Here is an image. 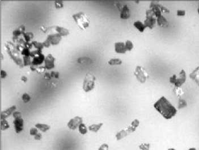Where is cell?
Listing matches in <instances>:
<instances>
[{
  "instance_id": "4fadbf2b",
  "label": "cell",
  "mask_w": 199,
  "mask_h": 150,
  "mask_svg": "<svg viewBox=\"0 0 199 150\" xmlns=\"http://www.w3.org/2000/svg\"><path fill=\"white\" fill-rule=\"evenodd\" d=\"M54 60L55 58L51 54H49L45 57V67L47 69H51L54 67Z\"/></svg>"
},
{
  "instance_id": "4dcf8cb0",
  "label": "cell",
  "mask_w": 199,
  "mask_h": 150,
  "mask_svg": "<svg viewBox=\"0 0 199 150\" xmlns=\"http://www.w3.org/2000/svg\"><path fill=\"white\" fill-rule=\"evenodd\" d=\"M31 43L36 47L37 49H39V50H41L43 48V47H44V44H43V43L37 42V41H36V40L32 41Z\"/></svg>"
},
{
  "instance_id": "7dc6e473",
  "label": "cell",
  "mask_w": 199,
  "mask_h": 150,
  "mask_svg": "<svg viewBox=\"0 0 199 150\" xmlns=\"http://www.w3.org/2000/svg\"><path fill=\"white\" fill-rule=\"evenodd\" d=\"M51 77H54L56 78H58V76H59V73L57 71H52L51 72Z\"/></svg>"
},
{
  "instance_id": "7c38bea8",
  "label": "cell",
  "mask_w": 199,
  "mask_h": 150,
  "mask_svg": "<svg viewBox=\"0 0 199 150\" xmlns=\"http://www.w3.org/2000/svg\"><path fill=\"white\" fill-rule=\"evenodd\" d=\"M15 130L17 133H19L23 130L24 127V121L22 117L14 118L13 121Z\"/></svg>"
},
{
  "instance_id": "4316f807",
  "label": "cell",
  "mask_w": 199,
  "mask_h": 150,
  "mask_svg": "<svg viewBox=\"0 0 199 150\" xmlns=\"http://www.w3.org/2000/svg\"><path fill=\"white\" fill-rule=\"evenodd\" d=\"M23 35L26 42H30L31 39L34 37V34L31 32H24L23 33Z\"/></svg>"
},
{
  "instance_id": "836d02e7",
  "label": "cell",
  "mask_w": 199,
  "mask_h": 150,
  "mask_svg": "<svg viewBox=\"0 0 199 150\" xmlns=\"http://www.w3.org/2000/svg\"><path fill=\"white\" fill-rule=\"evenodd\" d=\"M22 98L24 102H27L30 100L31 97L29 94L24 93L23 94V95L22 96Z\"/></svg>"
},
{
  "instance_id": "2e32d148",
  "label": "cell",
  "mask_w": 199,
  "mask_h": 150,
  "mask_svg": "<svg viewBox=\"0 0 199 150\" xmlns=\"http://www.w3.org/2000/svg\"><path fill=\"white\" fill-rule=\"evenodd\" d=\"M16 109V106L13 105L10 108L6 109L5 110L2 111L1 112V119H5L8 116H9L12 112Z\"/></svg>"
},
{
  "instance_id": "6da1fadb",
  "label": "cell",
  "mask_w": 199,
  "mask_h": 150,
  "mask_svg": "<svg viewBox=\"0 0 199 150\" xmlns=\"http://www.w3.org/2000/svg\"><path fill=\"white\" fill-rule=\"evenodd\" d=\"M154 107L166 119H170L177 113V109L164 96L160 98L154 104Z\"/></svg>"
},
{
  "instance_id": "bcb514c9",
  "label": "cell",
  "mask_w": 199,
  "mask_h": 150,
  "mask_svg": "<svg viewBox=\"0 0 199 150\" xmlns=\"http://www.w3.org/2000/svg\"><path fill=\"white\" fill-rule=\"evenodd\" d=\"M42 138V134L40 132H38L36 135L34 136V139L36 140H40Z\"/></svg>"
},
{
  "instance_id": "f907efd6",
  "label": "cell",
  "mask_w": 199,
  "mask_h": 150,
  "mask_svg": "<svg viewBox=\"0 0 199 150\" xmlns=\"http://www.w3.org/2000/svg\"><path fill=\"white\" fill-rule=\"evenodd\" d=\"M6 75H7V73H6V72L5 70H1V77L2 78L5 77L6 76Z\"/></svg>"
},
{
  "instance_id": "681fc988",
  "label": "cell",
  "mask_w": 199,
  "mask_h": 150,
  "mask_svg": "<svg viewBox=\"0 0 199 150\" xmlns=\"http://www.w3.org/2000/svg\"><path fill=\"white\" fill-rule=\"evenodd\" d=\"M32 43H31L30 42H25V43H24V47H27V48H30L31 47V46H32Z\"/></svg>"
},
{
  "instance_id": "9f6ffc18",
  "label": "cell",
  "mask_w": 199,
  "mask_h": 150,
  "mask_svg": "<svg viewBox=\"0 0 199 150\" xmlns=\"http://www.w3.org/2000/svg\"><path fill=\"white\" fill-rule=\"evenodd\" d=\"M168 150H177L176 149H174V148H170V149H168Z\"/></svg>"
},
{
  "instance_id": "ee69618b",
  "label": "cell",
  "mask_w": 199,
  "mask_h": 150,
  "mask_svg": "<svg viewBox=\"0 0 199 150\" xmlns=\"http://www.w3.org/2000/svg\"><path fill=\"white\" fill-rule=\"evenodd\" d=\"M177 15L179 16H183L185 14V11L184 10H178L177 12Z\"/></svg>"
},
{
  "instance_id": "e575fe53",
  "label": "cell",
  "mask_w": 199,
  "mask_h": 150,
  "mask_svg": "<svg viewBox=\"0 0 199 150\" xmlns=\"http://www.w3.org/2000/svg\"><path fill=\"white\" fill-rule=\"evenodd\" d=\"M22 55H23V56H30L31 52L30 51L29 48L24 47L23 48V49L22 50Z\"/></svg>"
},
{
  "instance_id": "f35d334b",
  "label": "cell",
  "mask_w": 199,
  "mask_h": 150,
  "mask_svg": "<svg viewBox=\"0 0 199 150\" xmlns=\"http://www.w3.org/2000/svg\"><path fill=\"white\" fill-rule=\"evenodd\" d=\"M21 34H23V32L19 28L16 29L13 32V34L14 37H17L19 35H20Z\"/></svg>"
},
{
  "instance_id": "30bf717a",
  "label": "cell",
  "mask_w": 199,
  "mask_h": 150,
  "mask_svg": "<svg viewBox=\"0 0 199 150\" xmlns=\"http://www.w3.org/2000/svg\"><path fill=\"white\" fill-rule=\"evenodd\" d=\"M187 79V75L184 70H181L179 72V77H177V80L174 84L175 87H181V85L185 82Z\"/></svg>"
},
{
  "instance_id": "1f68e13d",
  "label": "cell",
  "mask_w": 199,
  "mask_h": 150,
  "mask_svg": "<svg viewBox=\"0 0 199 150\" xmlns=\"http://www.w3.org/2000/svg\"><path fill=\"white\" fill-rule=\"evenodd\" d=\"M150 144L149 143H142L139 146V149L141 150H150Z\"/></svg>"
},
{
  "instance_id": "83f0119b",
  "label": "cell",
  "mask_w": 199,
  "mask_h": 150,
  "mask_svg": "<svg viewBox=\"0 0 199 150\" xmlns=\"http://www.w3.org/2000/svg\"><path fill=\"white\" fill-rule=\"evenodd\" d=\"M78 129H79V131L81 134H86L88 132V129L87 127L86 126V125L84 123H81L79 127H78Z\"/></svg>"
},
{
  "instance_id": "11a10c76",
  "label": "cell",
  "mask_w": 199,
  "mask_h": 150,
  "mask_svg": "<svg viewBox=\"0 0 199 150\" xmlns=\"http://www.w3.org/2000/svg\"><path fill=\"white\" fill-rule=\"evenodd\" d=\"M188 150H197V149L194 147H191V148H189Z\"/></svg>"
},
{
  "instance_id": "f6af8a7d",
  "label": "cell",
  "mask_w": 199,
  "mask_h": 150,
  "mask_svg": "<svg viewBox=\"0 0 199 150\" xmlns=\"http://www.w3.org/2000/svg\"><path fill=\"white\" fill-rule=\"evenodd\" d=\"M13 115L14 117V118H20V117H21V113L19 112H18V111H16V112H14L13 113Z\"/></svg>"
},
{
  "instance_id": "b9f144b4",
  "label": "cell",
  "mask_w": 199,
  "mask_h": 150,
  "mask_svg": "<svg viewBox=\"0 0 199 150\" xmlns=\"http://www.w3.org/2000/svg\"><path fill=\"white\" fill-rule=\"evenodd\" d=\"M177 75L174 74V75H172V76H170V78H169V81H170V82L171 83H172V84H174L175 82V81H176V80H177Z\"/></svg>"
},
{
  "instance_id": "ac0fdd59",
  "label": "cell",
  "mask_w": 199,
  "mask_h": 150,
  "mask_svg": "<svg viewBox=\"0 0 199 150\" xmlns=\"http://www.w3.org/2000/svg\"><path fill=\"white\" fill-rule=\"evenodd\" d=\"M189 77L191 79L194 80L197 84L199 85V66L197 67L190 74Z\"/></svg>"
},
{
  "instance_id": "d4e9b609",
  "label": "cell",
  "mask_w": 199,
  "mask_h": 150,
  "mask_svg": "<svg viewBox=\"0 0 199 150\" xmlns=\"http://www.w3.org/2000/svg\"><path fill=\"white\" fill-rule=\"evenodd\" d=\"M91 61L90 58L86 56L79 57L77 59V61L80 63H88Z\"/></svg>"
},
{
  "instance_id": "d6a6232c",
  "label": "cell",
  "mask_w": 199,
  "mask_h": 150,
  "mask_svg": "<svg viewBox=\"0 0 199 150\" xmlns=\"http://www.w3.org/2000/svg\"><path fill=\"white\" fill-rule=\"evenodd\" d=\"M126 46L127 50L130 51L133 48L134 46H133V43L130 40H127L126 42Z\"/></svg>"
},
{
  "instance_id": "7bdbcfd3",
  "label": "cell",
  "mask_w": 199,
  "mask_h": 150,
  "mask_svg": "<svg viewBox=\"0 0 199 150\" xmlns=\"http://www.w3.org/2000/svg\"><path fill=\"white\" fill-rule=\"evenodd\" d=\"M98 150H109V145L106 143H103L99 147Z\"/></svg>"
},
{
  "instance_id": "74e56055",
  "label": "cell",
  "mask_w": 199,
  "mask_h": 150,
  "mask_svg": "<svg viewBox=\"0 0 199 150\" xmlns=\"http://www.w3.org/2000/svg\"><path fill=\"white\" fill-rule=\"evenodd\" d=\"M41 53V50H39V49H37L36 50H34L33 51L31 52V54H30V56H33V57H34V56H36V55H39Z\"/></svg>"
},
{
  "instance_id": "44dd1931",
  "label": "cell",
  "mask_w": 199,
  "mask_h": 150,
  "mask_svg": "<svg viewBox=\"0 0 199 150\" xmlns=\"http://www.w3.org/2000/svg\"><path fill=\"white\" fill-rule=\"evenodd\" d=\"M133 25L141 32H143L145 30V28L146 27L144 23L139 20H137L134 22Z\"/></svg>"
},
{
  "instance_id": "6f0895ef",
  "label": "cell",
  "mask_w": 199,
  "mask_h": 150,
  "mask_svg": "<svg viewBox=\"0 0 199 150\" xmlns=\"http://www.w3.org/2000/svg\"><path fill=\"white\" fill-rule=\"evenodd\" d=\"M1 59H2V52H1Z\"/></svg>"
},
{
  "instance_id": "3957f363",
  "label": "cell",
  "mask_w": 199,
  "mask_h": 150,
  "mask_svg": "<svg viewBox=\"0 0 199 150\" xmlns=\"http://www.w3.org/2000/svg\"><path fill=\"white\" fill-rule=\"evenodd\" d=\"M150 9L153 11L154 13L155 14L156 17L162 15V12L165 13H169V9L164 6L163 5L161 4L158 1H152L150 4Z\"/></svg>"
},
{
  "instance_id": "9c48e42d",
  "label": "cell",
  "mask_w": 199,
  "mask_h": 150,
  "mask_svg": "<svg viewBox=\"0 0 199 150\" xmlns=\"http://www.w3.org/2000/svg\"><path fill=\"white\" fill-rule=\"evenodd\" d=\"M81 123H82V118L79 116H75L68 122V126L70 129L75 130Z\"/></svg>"
},
{
  "instance_id": "52a82bcc",
  "label": "cell",
  "mask_w": 199,
  "mask_h": 150,
  "mask_svg": "<svg viewBox=\"0 0 199 150\" xmlns=\"http://www.w3.org/2000/svg\"><path fill=\"white\" fill-rule=\"evenodd\" d=\"M5 45H6V47L8 49V51H9V53L12 57H13V59L18 63L19 65H23L22 61L20 59V57L18 56V55L19 54L18 51L14 48V45L10 42H7L6 43H5Z\"/></svg>"
},
{
  "instance_id": "8992f818",
  "label": "cell",
  "mask_w": 199,
  "mask_h": 150,
  "mask_svg": "<svg viewBox=\"0 0 199 150\" xmlns=\"http://www.w3.org/2000/svg\"><path fill=\"white\" fill-rule=\"evenodd\" d=\"M157 22V17L153 11L151 9H147L146 12V19L144 20V24L146 27L152 29L154 27Z\"/></svg>"
},
{
  "instance_id": "816d5d0a",
  "label": "cell",
  "mask_w": 199,
  "mask_h": 150,
  "mask_svg": "<svg viewBox=\"0 0 199 150\" xmlns=\"http://www.w3.org/2000/svg\"><path fill=\"white\" fill-rule=\"evenodd\" d=\"M44 77L46 78V79H50L51 78V73H49V72H45L44 74Z\"/></svg>"
},
{
  "instance_id": "9a60e30c",
  "label": "cell",
  "mask_w": 199,
  "mask_h": 150,
  "mask_svg": "<svg viewBox=\"0 0 199 150\" xmlns=\"http://www.w3.org/2000/svg\"><path fill=\"white\" fill-rule=\"evenodd\" d=\"M52 44H56L59 43L61 39V35L58 33H54L48 35L47 38Z\"/></svg>"
},
{
  "instance_id": "d6986e66",
  "label": "cell",
  "mask_w": 199,
  "mask_h": 150,
  "mask_svg": "<svg viewBox=\"0 0 199 150\" xmlns=\"http://www.w3.org/2000/svg\"><path fill=\"white\" fill-rule=\"evenodd\" d=\"M44 59H45V57L42 53H41L39 55L34 57V59L31 62V64L35 65H37V64H40L43 61H44Z\"/></svg>"
},
{
  "instance_id": "d590c367",
  "label": "cell",
  "mask_w": 199,
  "mask_h": 150,
  "mask_svg": "<svg viewBox=\"0 0 199 150\" xmlns=\"http://www.w3.org/2000/svg\"><path fill=\"white\" fill-rule=\"evenodd\" d=\"M31 61L30 56H23V64L24 65H28L31 64Z\"/></svg>"
},
{
  "instance_id": "ffe728a7",
  "label": "cell",
  "mask_w": 199,
  "mask_h": 150,
  "mask_svg": "<svg viewBox=\"0 0 199 150\" xmlns=\"http://www.w3.org/2000/svg\"><path fill=\"white\" fill-rule=\"evenodd\" d=\"M157 22L158 25L162 27H167L168 26V22L163 15H161L157 18Z\"/></svg>"
},
{
  "instance_id": "277c9868",
  "label": "cell",
  "mask_w": 199,
  "mask_h": 150,
  "mask_svg": "<svg viewBox=\"0 0 199 150\" xmlns=\"http://www.w3.org/2000/svg\"><path fill=\"white\" fill-rule=\"evenodd\" d=\"M95 77L92 74L88 72L85 77L83 82V89L85 92L91 91L95 86Z\"/></svg>"
},
{
  "instance_id": "5bb4252c",
  "label": "cell",
  "mask_w": 199,
  "mask_h": 150,
  "mask_svg": "<svg viewBox=\"0 0 199 150\" xmlns=\"http://www.w3.org/2000/svg\"><path fill=\"white\" fill-rule=\"evenodd\" d=\"M115 50L118 53H125L127 51L126 43L123 42H117L115 43Z\"/></svg>"
},
{
  "instance_id": "603a6c76",
  "label": "cell",
  "mask_w": 199,
  "mask_h": 150,
  "mask_svg": "<svg viewBox=\"0 0 199 150\" xmlns=\"http://www.w3.org/2000/svg\"><path fill=\"white\" fill-rule=\"evenodd\" d=\"M35 127L37 129H39L43 132H46V131L50 129V126L47 124H44V123H38L35 125Z\"/></svg>"
},
{
  "instance_id": "cb8c5ba5",
  "label": "cell",
  "mask_w": 199,
  "mask_h": 150,
  "mask_svg": "<svg viewBox=\"0 0 199 150\" xmlns=\"http://www.w3.org/2000/svg\"><path fill=\"white\" fill-rule=\"evenodd\" d=\"M122 60L121 59L118 57H113L111 58L108 61V63L111 65H117L121 64L122 63Z\"/></svg>"
},
{
  "instance_id": "e0dca14e",
  "label": "cell",
  "mask_w": 199,
  "mask_h": 150,
  "mask_svg": "<svg viewBox=\"0 0 199 150\" xmlns=\"http://www.w3.org/2000/svg\"><path fill=\"white\" fill-rule=\"evenodd\" d=\"M130 10L127 5H124L123 7L121 10L120 17L123 19L128 18L130 17Z\"/></svg>"
},
{
  "instance_id": "db71d44e",
  "label": "cell",
  "mask_w": 199,
  "mask_h": 150,
  "mask_svg": "<svg viewBox=\"0 0 199 150\" xmlns=\"http://www.w3.org/2000/svg\"><path fill=\"white\" fill-rule=\"evenodd\" d=\"M21 79H22V80H23L24 82H26V81L27 80V77H26V76H22V77H21Z\"/></svg>"
},
{
  "instance_id": "484cf974",
  "label": "cell",
  "mask_w": 199,
  "mask_h": 150,
  "mask_svg": "<svg viewBox=\"0 0 199 150\" xmlns=\"http://www.w3.org/2000/svg\"><path fill=\"white\" fill-rule=\"evenodd\" d=\"M9 127V124L6 119H1V129L5 130Z\"/></svg>"
},
{
  "instance_id": "7a4b0ae2",
  "label": "cell",
  "mask_w": 199,
  "mask_h": 150,
  "mask_svg": "<svg viewBox=\"0 0 199 150\" xmlns=\"http://www.w3.org/2000/svg\"><path fill=\"white\" fill-rule=\"evenodd\" d=\"M72 17L81 29H86L90 23V20L88 17L83 12H79L75 13Z\"/></svg>"
},
{
  "instance_id": "60d3db41",
  "label": "cell",
  "mask_w": 199,
  "mask_h": 150,
  "mask_svg": "<svg viewBox=\"0 0 199 150\" xmlns=\"http://www.w3.org/2000/svg\"><path fill=\"white\" fill-rule=\"evenodd\" d=\"M46 67L43 65H40L37 67H36V71L38 72H44L46 70Z\"/></svg>"
},
{
  "instance_id": "c3c4849f",
  "label": "cell",
  "mask_w": 199,
  "mask_h": 150,
  "mask_svg": "<svg viewBox=\"0 0 199 150\" xmlns=\"http://www.w3.org/2000/svg\"><path fill=\"white\" fill-rule=\"evenodd\" d=\"M43 44H44V46H46V47H48L50 46V44H51V42L47 38L43 42Z\"/></svg>"
},
{
  "instance_id": "ab89813d",
  "label": "cell",
  "mask_w": 199,
  "mask_h": 150,
  "mask_svg": "<svg viewBox=\"0 0 199 150\" xmlns=\"http://www.w3.org/2000/svg\"><path fill=\"white\" fill-rule=\"evenodd\" d=\"M38 133V130L36 127H32L30 130V134L33 136H35Z\"/></svg>"
},
{
  "instance_id": "680465c9",
  "label": "cell",
  "mask_w": 199,
  "mask_h": 150,
  "mask_svg": "<svg viewBox=\"0 0 199 150\" xmlns=\"http://www.w3.org/2000/svg\"><path fill=\"white\" fill-rule=\"evenodd\" d=\"M198 13L199 14V6H198Z\"/></svg>"
},
{
  "instance_id": "f546056e",
  "label": "cell",
  "mask_w": 199,
  "mask_h": 150,
  "mask_svg": "<svg viewBox=\"0 0 199 150\" xmlns=\"http://www.w3.org/2000/svg\"><path fill=\"white\" fill-rule=\"evenodd\" d=\"M174 92L178 97H181V95L184 94V91L181 87H175L174 89Z\"/></svg>"
},
{
  "instance_id": "8d00e7d4",
  "label": "cell",
  "mask_w": 199,
  "mask_h": 150,
  "mask_svg": "<svg viewBox=\"0 0 199 150\" xmlns=\"http://www.w3.org/2000/svg\"><path fill=\"white\" fill-rule=\"evenodd\" d=\"M63 1L62 0H56L54 1V5L56 7L60 8L63 6Z\"/></svg>"
},
{
  "instance_id": "f5cc1de1",
  "label": "cell",
  "mask_w": 199,
  "mask_h": 150,
  "mask_svg": "<svg viewBox=\"0 0 199 150\" xmlns=\"http://www.w3.org/2000/svg\"><path fill=\"white\" fill-rule=\"evenodd\" d=\"M116 6H117V7L119 9V10L121 11V10L122 9V8L123 7V5H122L120 2H117L116 3Z\"/></svg>"
},
{
  "instance_id": "8fae6325",
  "label": "cell",
  "mask_w": 199,
  "mask_h": 150,
  "mask_svg": "<svg viewBox=\"0 0 199 150\" xmlns=\"http://www.w3.org/2000/svg\"><path fill=\"white\" fill-rule=\"evenodd\" d=\"M55 30L57 33L60 34L61 36L62 35H67L69 33V31L68 29L60 26H51V27H49L47 29V30Z\"/></svg>"
},
{
  "instance_id": "f1b7e54d",
  "label": "cell",
  "mask_w": 199,
  "mask_h": 150,
  "mask_svg": "<svg viewBox=\"0 0 199 150\" xmlns=\"http://www.w3.org/2000/svg\"><path fill=\"white\" fill-rule=\"evenodd\" d=\"M187 106V102L186 101L181 98H180L178 101V109H182L185 108Z\"/></svg>"
},
{
  "instance_id": "7402d4cb",
  "label": "cell",
  "mask_w": 199,
  "mask_h": 150,
  "mask_svg": "<svg viewBox=\"0 0 199 150\" xmlns=\"http://www.w3.org/2000/svg\"><path fill=\"white\" fill-rule=\"evenodd\" d=\"M103 125V123H99L98 124H92L89 126V130L92 132H96L101 129Z\"/></svg>"
},
{
  "instance_id": "5b68a950",
  "label": "cell",
  "mask_w": 199,
  "mask_h": 150,
  "mask_svg": "<svg viewBox=\"0 0 199 150\" xmlns=\"http://www.w3.org/2000/svg\"><path fill=\"white\" fill-rule=\"evenodd\" d=\"M134 74L136 76L137 80L141 83H144L149 77V74L146 71L145 68L141 65L136 66Z\"/></svg>"
},
{
  "instance_id": "ba28073f",
  "label": "cell",
  "mask_w": 199,
  "mask_h": 150,
  "mask_svg": "<svg viewBox=\"0 0 199 150\" xmlns=\"http://www.w3.org/2000/svg\"><path fill=\"white\" fill-rule=\"evenodd\" d=\"M137 127L133 125L132 123H130V125L127 127L126 129H123L120 131H119L116 134V138L117 140H120L125 137H126L129 134H130L132 132H133L136 131V129Z\"/></svg>"
}]
</instances>
